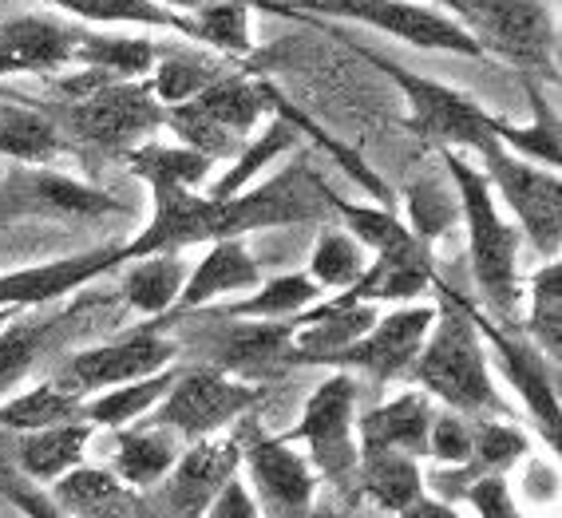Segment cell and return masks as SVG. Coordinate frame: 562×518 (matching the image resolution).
I'll list each match as a JSON object with an SVG mask.
<instances>
[{
    "mask_svg": "<svg viewBox=\"0 0 562 518\" xmlns=\"http://www.w3.org/2000/svg\"><path fill=\"white\" fill-rule=\"evenodd\" d=\"M293 21L325 29L333 41H341L352 56H361V60L372 64L381 76H389V80L401 88L404 100H408V120H404V127H408L416 139L440 143V147H456V150H472V155H487V150L499 143L495 139V115L487 108H480L468 91H456V88H448V83L432 80V76H420V71L404 68V64H396L392 56H384V52L364 48L361 41L345 36L333 21L322 24V21H313V16H293Z\"/></svg>",
    "mask_w": 562,
    "mask_h": 518,
    "instance_id": "4",
    "label": "cell"
},
{
    "mask_svg": "<svg viewBox=\"0 0 562 518\" xmlns=\"http://www.w3.org/2000/svg\"><path fill=\"white\" fill-rule=\"evenodd\" d=\"M364 270V246L352 238L345 226H325L317 234V246H313V258H310V278L322 285V290L341 293L349 290L352 281L361 278Z\"/></svg>",
    "mask_w": 562,
    "mask_h": 518,
    "instance_id": "41",
    "label": "cell"
},
{
    "mask_svg": "<svg viewBox=\"0 0 562 518\" xmlns=\"http://www.w3.org/2000/svg\"><path fill=\"white\" fill-rule=\"evenodd\" d=\"M120 297L143 317H162L179 305V293L191 278V261L182 254H147V258L123 261Z\"/></svg>",
    "mask_w": 562,
    "mask_h": 518,
    "instance_id": "24",
    "label": "cell"
},
{
    "mask_svg": "<svg viewBox=\"0 0 562 518\" xmlns=\"http://www.w3.org/2000/svg\"><path fill=\"white\" fill-rule=\"evenodd\" d=\"M162 9H171V12H199L206 9V4H218V0H159ZM254 12H270V16H285V0H246Z\"/></svg>",
    "mask_w": 562,
    "mask_h": 518,
    "instance_id": "50",
    "label": "cell"
},
{
    "mask_svg": "<svg viewBox=\"0 0 562 518\" xmlns=\"http://www.w3.org/2000/svg\"><path fill=\"white\" fill-rule=\"evenodd\" d=\"M436 305H396L392 313H381L376 325H372L364 337H357L345 349L329 352L317 364L322 369H357L364 376H372L376 384H389V380L404 376L408 364L420 352L424 337L432 329Z\"/></svg>",
    "mask_w": 562,
    "mask_h": 518,
    "instance_id": "13",
    "label": "cell"
},
{
    "mask_svg": "<svg viewBox=\"0 0 562 518\" xmlns=\"http://www.w3.org/2000/svg\"><path fill=\"white\" fill-rule=\"evenodd\" d=\"M432 396L420 388L401 392L389 404H376L372 412H364L357 431L361 443L357 451H404V455H428V428H432Z\"/></svg>",
    "mask_w": 562,
    "mask_h": 518,
    "instance_id": "23",
    "label": "cell"
},
{
    "mask_svg": "<svg viewBox=\"0 0 562 518\" xmlns=\"http://www.w3.org/2000/svg\"><path fill=\"white\" fill-rule=\"evenodd\" d=\"M187 16L194 24V44H206L218 56H234V60L254 56V9L246 0H218Z\"/></svg>",
    "mask_w": 562,
    "mask_h": 518,
    "instance_id": "37",
    "label": "cell"
},
{
    "mask_svg": "<svg viewBox=\"0 0 562 518\" xmlns=\"http://www.w3.org/2000/svg\"><path fill=\"white\" fill-rule=\"evenodd\" d=\"M175 320H179V313H162V317H151L147 325L123 333V337L103 340L95 349L71 352L68 360L56 364L52 384L71 392V396L88 399L103 388H115V384H127V380H143L171 369L175 357H179V340L167 329H171Z\"/></svg>",
    "mask_w": 562,
    "mask_h": 518,
    "instance_id": "8",
    "label": "cell"
},
{
    "mask_svg": "<svg viewBox=\"0 0 562 518\" xmlns=\"http://www.w3.org/2000/svg\"><path fill=\"white\" fill-rule=\"evenodd\" d=\"M0 491L9 495V503L21 510L24 518H68L60 507H56V503H48V495L24 487V483H16L12 475H0Z\"/></svg>",
    "mask_w": 562,
    "mask_h": 518,
    "instance_id": "48",
    "label": "cell"
},
{
    "mask_svg": "<svg viewBox=\"0 0 562 518\" xmlns=\"http://www.w3.org/2000/svg\"><path fill=\"white\" fill-rule=\"evenodd\" d=\"M329 214L325 182L310 167L281 170L270 187L246 190L234 199H211L191 187H159L151 190V222L123 246V261L147 254H182L187 246L246 238L254 229L270 226L325 222Z\"/></svg>",
    "mask_w": 562,
    "mask_h": 518,
    "instance_id": "1",
    "label": "cell"
},
{
    "mask_svg": "<svg viewBox=\"0 0 562 518\" xmlns=\"http://www.w3.org/2000/svg\"><path fill=\"white\" fill-rule=\"evenodd\" d=\"M456 210H460V206H456V199L448 194V190H436V187L416 190V194L408 199V222H404V226H408L420 241H428V246H432L443 229L452 226Z\"/></svg>",
    "mask_w": 562,
    "mask_h": 518,
    "instance_id": "45",
    "label": "cell"
},
{
    "mask_svg": "<svg viewBox=\"0 0 562 518\" xmlns=\"http://www.w3.org/2000/svg\"><path fill=\"white\" fill-rule=\"evenodd\" d=\"M206 364L238 380H266L290 369L293 320H250L211 313V329L202 333Z\"/></svg>",
    "mask_w": 562,
    "mask_h": 518,
    "instance_id": "14",
    "label": "cell"
},
{
    "mask_svg": "<svg viewBox=\"0 0 562 518\" xmlns=\"http://www.w3.org/2000/svg\"><path fill=\"white\" fill-rule=\"evenodd\" d=\"M285 16L290 21L293 16H313V21L364 24V29L384 32V36L408 44V48L483 60L472 32L463 29L452 12L420 4V0H297V4H285Z\"/></svg>",
    "mask_w": 562,
    "mask_h": 518,
    "instance_id": "6",
    "label": "cell"
},
{
    "mask_svg": "<svg viewBox=\"0 0 562 518\" xmlns=\"http://www.w3.org/2000/svg\"><path fill=\"white\" fill-rule=\"evenodd\" d=\"M83 29L48 12H21L0 21V80L12 76H60L80 64Z\"/></svg>",
    "mask_w": 562,
    "mask_h": 518,
    "instance_id": "16",
    "label": "cell"
},
{
    "mask_svg": "<svg viewBox=\"0 0 562 518\" xmlns=\"http://www.w3.org/2000/svg\"><path fill=\"white\" fill-rule=\"evenodd\" d=\"M432 290L440 293L432 329H428L420 352H416V360L408 364L404 376L420 392H428L432 399L460 412V416L507 419L512 408L495 392L492 364H487V349H483L472 301L460 297L440 278L432 281Z\"/></svg>",
    "mask_w": 562,
    "mask_h": 518,
    "instance_id": "2",
    "label": "cell"
},
{
    "mask_svg": "<svg viewBox=\"0 0 562 518\" xmlns=\"http://www.w3.org/2000/svg\"><path fill=\"white\" fill-rule=\"evenodd\" d=\"M483 159V174L495 190L503 194V202L512 206L515 222H519V234L535 246V254L547 258H559L562 246V182L559 170L539 167V162H527L519 155L495 143Z\"/></svg>",
    "mask_w": 562,
    "mask_h": 518,
    "instance_id": "10",
    "label": "cell"
},
{
    "mask_svg": "<svg viewBox=\"0 0 562 518\" xmlns=\"http://www.w3.org/2000/svg\"><path fill=\"white\" fill-rule=\"evenodd\" d=\"M175 384V372L162 369L155 376H143V380H127V384H115V388H103L95 396L83 399V419H88L91 428H111L120 431L135 419H143L147 412L167 396V388Z\"/></svg>",
    "mask_w": 562,
    "mask_h": 518,
    "instance_id": "34",
    "label": "cell"
},
{
    "mask_svg": "<svg viewBox=\"0 0 562 518\" xmlns=\"http://www.w3.org/2000/svg\"><path fill=\"white\" fill-rule=\"evenodd\" d=\"M123 162H127V170L135 179H143L151 190H159V187L199 190L214 167L211 159H202L199 150L182 147V143L162 147V143H151V139H143L139 147L123 150Z\"/></svg>",
    "mask_w": 562,
    "mask_h": 518,
    "instance_id": "35",
    "label": "cell"
},
{
    "mask_svg": "<svg viewBox=\"0 0 562 518\" xmlns=\"http://www.w3.org/2000/svg\"><path fill=\"white\" fill-rule=\"evenodd\" d=\"M456 21L472 32L483 60L512 64L531 83H559V32L542 0H463Z\"/></svg>",
    "mask_w": 562,
    "mask_h": 518,
    "instance_id": "5",
    "label": "cell"
},
{
    "mask_svg": "<svg viewBox=\"0 0 562 518\" xmlns=\"http://www.w3.org/2000/svg\"><path fill=\"white\" fill-rule=\"evenodd\" d=\"M48 115L56 123H64L80 143L111 150V155L139 147L151 131H159L167 123V108L151 95L147 80L91 83L88 91H80L76 100H64Z\"/></svg>",
    "mask_w": 562,
    "mask_h": 518,
    "instance_id": "7",
    "label": "cell"
},
{
    "mask_svg": "<svg viewBox=\"0 0 562 518\" xmlns=\"http://www.w3.org/2000/svg\"><path fill=\"white\" fill-rule=\"evenodd\" d=\"M297 139H302V135H297L285 120H270V127L234 155L238 162H234L222 179H214L206 194H211V199H234V194H241V190L258 179V170H266L278 155H285L290 147H297Z\"/></svg>",
    "mask_w": 562,
    "mask_h": 518,
    "instance_id": "40",
    "label": "cell"
},
{
    "mask_svg": "<svg viewBox=\"0 0 562 518\" xmlns=\"http://www.w3.org/2000/svg\"><path fill=\"white\" fill-rule=\"evenodd\" d=\"M531 305H527V317H522V333L531 340L542 357H551L559 364L562 352V261L547 258L539 270L531 273Z\"/></svg>",
    "mask_w": 562,
    "mask_h": 518,
    "instance_id": "36",
    "label": "cell"
},
{
    "mask_svg": "<svg viewBox=\"0 0 562 518\" xmlns=\"http://www.w3.org/2000/svg\"><path fill=\"white\" fill-rule=\"evenodd\" d=\"M202 518H258V507H254L250 491L241 487L238 478H226L222 491L211 498V507Z\"/></svg>",
    "mask_w": 562,
    "mask_h": 518,
    "instance_id": "49",
    "label": "cell"
},
{
    "mask_svg": "<svg viewBox=\"0 0 562 518\" xmlns=\"http://www.w3.org/2000/svg\"><path fill=\"white\" fill-rule=\"evenodd\" d=\"M52 503L64 515H76V518H131L135 507H139L120 475H108V471H95V468L64 471L56 478V487H52Z\"/></svg>",
    "mask_w": 562,
    "mask_h": 518,
    "instance_id": "26",
    "label": "cell"
},
{
    "mask_svg": "<svg viewBox=\"0 0 562 518\" xmlns=\"http://www.w3.org/2000/svg\"><path fill=\"white\" fill-rule=\"evenodd\" d=\"M432 281V246L416 238L412 229H404L401 238H392L389 246L372 249V261H364L361 278L352 281L349 290L333 293V301H341V305H361V301H369V305H384V301L408 305Z\"/></svg>",
    "mask_w": 562,
    "mask_h": 518,
    "instance_id": "18",
    "label": "cell"
},
{
    "mask_svg": "<svg viewBox=\"0 0 562 518\" xmlns=\"http://www.w3.org/2000/svg\"><path fill=\"white\" fill-rule=\"evenodd\" d=\"M91 431L95 428H91L88 419H68V424H52V428L41 431H21V439H16V463H21L24 475L56 483L64 471L83 463Z\"/></svg>",
    "mask_w": 562,
    "mask_h": 518,
    "instance_id": "29",
    "label": "cell"
},
{
    "mask_svg": "<svg viewBox=\"0 0 562 518\" xmlns=\"http://www.w3.org/2000/svg\"><path fill=\"white\" fill-rule=\"evenodd\" d=\"M175 459H179L175 431L143 424V428H120L111 468H115V475H120L127 487H155L162 475H171Z\"/></svg>",
    "mask_w": 562,
    "mask_h": 518,
    "instance_id": "31",
    "label": "cell"
},
{
    "mask_svg": "<svg viewBox=\"0 0 562 518\" xmlns=\"http://www.w3.org/2000/svg\"><path fill=\"white\" fill-rule=\"evenodd\" d=\"M155 60H159V48L147 36H108V32L83 29L76 68L95 71L100 80H147Z\"/></svg>",
    "mask_w": 562,
    "mask_h": 518,
    "instance_id": "33",
    "label": "cell"
},
{
    "mask_svg": "<svg viewBox=\"0 0 562 518\" xmlns=\"http://www.w3.org/2000/svg\"><path fill=\"white\" fill-rule=\"evenodd\" d=\"M52 9L68 12L83 24H103V29H143V32H171L194 41V24L182 12L162 9L159 0H44Z\"/></svg>",
    "mask_w": 562,
    "mask_h": 518,
    "instance_id": "27",
    "label": "cell"
},
{
    "mask_svg": "<svg viewBox=\"0 0 562 518\" xmlns=\"http://www.w3.org/2000/svg\"><path fill=\"white\" fill-rule=\"evenodd\" d=\"M241 463V443L238 436H206V439H194L191 451H182L175 459V475H171V507L179 518H202L206 507H211V498L222 491L226 478H234Z\"/></svg>",
    "mask_w": 562,
    "mask_h": 518,
    "instance_id": "21",
    "label": "cell"
},
{
    "mask_svg": "<svg viewBox=\"0 0 562 518\" xmlns=\"http://www.w3.org/2000/svg\"><path fill=\"white\" fill-rule=\"evenodd\" d=\"M527 455V436L503 419H472V459L463 463V475H503L515 459Z\"/></svg>",
    "mask_w": 562,
    "mask_h": 518,
    "instance_id": "43",
    "label": "cell"
},
{
    "mask_svg": "<svg viewBox=\"0 0 562 518\" xmlns=\"http://www.w3.org/2000/svg\"><path fill=\"white\" fill-rule=\"evenodd\" d=\"M258 399L261 388L250 384V380L226 376L214 364H194V369L175 372V384L143 416V424L171 428L182 439H206V436H218L241 412H250Z\"/></svg>",
    "mask_w": 562,
    "mask_h": 518,
    "instance_id": "9",
    "label": "cell"
},
{
    "mask_svg": "<svg viewBox=\"0 0 562 518\" xmlns=\"http://www.w3.org/2000/svg\"><path fill=\"white\" fill-rule=\"evenodd\" d=\"M460 495L472 503L480 518H522L515 510L512 491H507V478L503 475H475L472 483H463Z\"/></svg>",
    "mask_w": 562,
    "mask_h": 518,
    "instance_id": "47",
    "label": "cell"
},
{
    "mask_svg": "<svg viewBox=\"0 0 562 518\" xmlns=\"http://www.w3.org/2000/svg\"><path fill=\"white\" fill-rule=\"evenodd\" d=\"M162 127L175 131V139L182 143V147L199 150L202 159H234L241 150V135H234V131H226L222 123H214L211 115H202L194 103H179V108H167V123Z\"/></svg>",
    "mask_w": 562,
    "mask_h": 518,
    "instance_id": "44",
    "label": "cell"
},
{
    "mask_svg": "<svg viewBox=\"0 0 562 518\" xmlns=\"http://www.w3.org/2000/svg\"><path fill=\"white\" fill-rule=\"evenodd\" d=\"M302 518H333V515H317V510H305Z\"/></svg>",
    "mask_w": 562,
    "mask_h": 518,
    "instance_id": "53",
    "label": "cell"
},
{
    "mask_svg": "<svg viewBox=\"0 0 562 518\" xmlns=\"http://www.w3.org/2000/svg\"><path fill=\"white\" fill-rule=\"evenodd\" d=\"M191 103L202 115H211L214 123H222L226 131L241 135V139H246L254 127H261V120L270 115L266 80H261V76H246V71H222L218 80L206 83Z\"/></svg>",
    "mask_w": 562,
    "mask_h": 518,
    "instance_id": "28",
    "label": "cell"
},
{
    "mask_svg": "<svg viewBox=\"0 0 562 518\" xmlns=\"http://www.w3.org/2000/svg\"><path fill=\"white\" fill-rule=\"evenodd\" d=\"M258 281H261V266L254 261L250 249H246V238L206 241V258H202L199 266H191V278L182 285L175 313L202 309V305H211V301H218V297L254 290Z\"/></svg>",
    "mask_w": 562,
    "mask_h": 518,
    "instance_id": "22",
    "label": "cell"
},
{
    "mask_svg": "<svg viewBox=\"0 0 562 518\" xmlns=\"http://www.w3.org/2000/svg\"><path fill=\"white\" fill-rule=\"evenodd\" d=\"M475 325H480V337L492 345L495 360H499L503 376L512 380V388L522 396L527 412L535 416V424L542 428L547 443L559 451V436H562V408H559V364L551 357H542L527 337H512L503 333L499 325H492L487 317L475 313Z\"/></svg>",
    "mask_w": 562,
    "mask_h": 518,
    "instance_id": "17",
    "label": "cell"
},
{
    "mask_svg": "<svg viewBox=\"0 0 562 518\" xmlns=\"http://www.w3.org/2000/svg\"><path fill=\"white\" fill-rule=\"evenodd\" d=\"M64 150L60 123L41 103L0 100V155L21 167H44Z\"/></svg>",
    "mask_w": 562,
    "mask_h": 518,
    "instance_id": "25",
    "label": "cell"
},
{
    "mask_svg": "<svg viewBox=\"0 0 562 518\" xmlns=\"http://www.w3.org/2000/svg\"><path fill=\"white\" fill-rule=\"evenodd\" d=\"M352 404H357V384L349 372H333L310 392L302 408V419L285 431V439H302L305 459L313 463L317 475H325L333 487H349L357 475V443H352Z\"/></svg>",
    "mask_w": 562,
    "mask_h": 518,
    "instance_id": "11",
    "label": "cell"
},
{
    "mask_svg": "<svg viewBox=\"0 0 562 518\" xmlns=\"http://www.w3.org/2000/svg\"><path fill=\"white\" fill-rule=\"evenodd\" d=\"M218 60H194V56H159L147 76V88L162 108H179V103H191L202 88L222 76Z\"/></svg>",
    "mask_w": 562,
    "mask_h": 518,
    "instance_id": "42",
    "label": "cell"
},
{
    "mask_svg": "<svg viewBox=\"0 0 562 518\" xmlns=\"http://www.w3.org/2000/svg\"><path fill=\"white\" fill-rule=\"evenodd\" d=\"M322 285L310 278V273H281V278L258 281L250 297L234 301V305H222V317H250V320H293L297 313L313 309L322 301Z\"/></svg>",
    "mask_w": 562,
    "mask_h": 518,
    "instance_id": "32",
    "label": "cell"
},
{
    "mask_svg": "<svg viewBox=\"0 0 562 518\" xmlns=\"http://www.w3.org/2000/svg\"><path fill=\"white\" fill-rule=\"evenodd\" d=\"M108 214H127L123 202H115L108 190L88 187L80 179L56 174L44 167H16L0 179V226L4 222H91Z\"/></svg>",
    "mask_w": 562,
    "mask_h": 518,
    "instance_id": "12",
    "label": "cell"
},
{
    "mask_svg": "<svg viewBox=\"0 0 562 518\" xmlns=\"http://www.w3.org/2000/svg\"><path fill=\"white\" fill-rule=\"evenodd\" d=\"M522 83H527V91H531V111H535V120L527 123L522 131H519V127H512L507 120H495V139H499L503 147L512 150V155H519V159L559 170V167H562L559 115L551 111V103L542 100L539 83H531V80H522Z\"/></svg>",
    "mask_w": 562,
    "mask_h": 518,
    "instance_id": "38",
    "label": "cell"
},
{
    "mask_svg": "<svg viewBox=\"0 0 562 518\" xmlns=\"http://www.w3.org/2000/svg\"><path fill=\"white\" fill-rule=\"evenodd\" d=\"M428 455L440 463L463 468L472 459V416L460 412H436L432 428H428Z\"/></svg>",
    "mask_w": 562,
    "mask_h": 518,
    "instance_id": "46",
    "label": "cell"
},
{
    "mask_svg": "<svg viewBox=\"0 0 562 518\" xmlns=\"http://www.w3.org/2000/svg\"><path fill=\"white\" fill-rule=\"evenodd\" d=\"M420 4H432V9H443V12H452V16H456L463 0H420Z\"/></svg>",
    "mask_w": 562,
    "mask_h": 518,
    "instance_id": "52",
    "label": "cell"
},
{
    "mask_svg": "<svg viewBox=\"0 0 562 518\" xmlns=\"http://www.w3.org/2000/svg\"><path fill=\"white\" fill-rule=\"evenodd\" d=\"M108 305L100 297H83L71 301L68 309L48 313V317H21L0 329V396H9L24 376H29L44 357H48L56 345L71 337V329L80 325L83 317Z\"/></svg>",
    "mask_w": 562,
    "mask_h": 518,
    "instance_id": "20",
    "label": "cell"
},
{
    "mask_svg": "<svg viewBox=\"0 0 562 518\" xmlns=\"http://www.w3.org/2000/svg\"><path fill=\"white\" fill-rule=\"evenodd\" d=\"M241 463L250 468L254 487L261 503L270 507L273 518H302L313 507V491H317V471L297 448H290L285 436H266L254 424L238 431Z\"/></svg>",
    "mask_w": 562,
    "mask_h": 518,
    "instance_id": "15",
    "label": "cell"
},
{
    "mask_svg": "<svg viewBox=\"0 0 562 518\" xmlns=\"http://www.w3.org/2000/svg\"><path fill=\"white\" fill-rule=\"evenodd\" d=\"M443 167L452 174L456 206L468 222V258H472V278L480 285L487 309L499 320L515 325L519 320V226L503 222L499 206L492 199V182L463 150L443 147Z\"/></svg>",
    "mask_w": 562,
    "mask_h": 518,
    "instance_id": "3",
    "label": "cell"
},
{
    "mask_svg": "<svg viewBox=\"0 0 562 518\" xmlns=\"http://www.w3.org/2000/svg\"><path fill=\"white\" fill-rule=\"evenodd\" d=\"M357 478H361V495L392 515H401L408 503L424 495L416 455H404V451H357Z\"/></svg>",
    "mask_w": 562,
    "mask_h": 518,
    "instance_id": "30",
    "label": "cell"
},
{
    "mask_svg": "<svg viewBox=\"0 0 562 518\" xmlns=\"http://www.w3.org/2000/svg\"><path fill=\"white\" fill-rule=\"evenodd\" d=\"M68 419H83V399L56 388L52 380L0 404V428L9 431H41L52 424H68Z\"/></svg>",
    "mask_w": 562,
    "mask_h": 518,
    "instance_id": "39",
    "label": "cell"
},
{
    "mask_svg": "<svg viewBox=\"0 0 562 518\" xmlns=\"http://www.w3.org/2000/svg\"><path fill=\"white\" fill-rule=\"evenodd\" d=\"M396 518H460V515H456L443 498H428V491H424V495L416 498V503H408Z\"/></svg>",
    "mask_w": 562,
    "mask_h": 518,
    "instance_id": "51",
    "label": "cell"
},
{
    "mask_svg": "<svg viewBox=\"0 0 562 518\" xmlns=\"http://www.w3.org/2000/svg\"><path fill=\"white\" fill-rule=\"evenodd\" d=\"M123 266V246L88 249L76 258L44 261V266H24V270L0 273V309H41L56 301L80 293L83 285L100 281L103 273Z\"/></svg>",
    "mask_w": 562,
    "mask_h": 518,
    "instance_id": "19",
    "label": "cell"
}]
</instances>
